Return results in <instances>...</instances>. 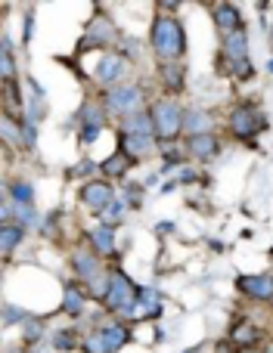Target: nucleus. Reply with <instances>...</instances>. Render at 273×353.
Returning <instances> with one entry per match:
<instances>
[{
	"label": "nucleus",
	"instance_id": "1",
	"mask_svg": "<svg viewBox=\"0 0 273 353\" xmlns=\"http://www.w3.org/2000/svg\"><path fill=\"white\" fill-rule=\"evenodd\" d=\"M149 43L162 62H180V56L187 53V34H183L180 22L171 16H158L152 22Z\"/></svg>",
	"mask_w": 273,
	"mask_h": 353
},
{
	"label": "nucleus",
	"instance_id": "2",
	"mask_svg": "<svg viewBox=\"0 0 273 353\" xmlns=\"http://www.w3.org/2000/svg\"><path fill=\"white\" fill-rule=\"evenodd\" d=\"M149 115H152V124H156V137L162 143H174L177 137L183 134V115H187V112H183L171 97L156 99Z\"/></svg>",
	"mask_w": 273,
	"mask_h": 353
},
{
	"label": "nucleus",
	"instance_id": "3",
	"mask_svg": "<svg viewBox=\"0 0 273 353\" xmlns=\"http://www.w3.org/2000/svg\"><path fill=\"white\" fill-rule=\"evenodd\" d=\"M220 56H224V72H233L236 78H252V62H249V34L245 28L224 34L220 41Z\"/></svg>",
	"mask_w": 273,
	"mask_h": 353
},
{
	"label": "nucleus",
	"instance_id": "4",
	"mask_svg": "<svg viewBox=\"0 0 273 353\" xmlns=\"http://www.w3.org/2000/svg\"><path fill=\"white\" fill-rule=\"evenodd\" d=\"M103 105H106V112H115V115H122V118L137 115V112H143V87L140 84L109 87V90L103 93Z\"/></svg>",
	"mask_w": 273,
	"mask_h": 353
},
{
	"label": "nucleus",
	"instance_id": "5",
	"mask_svg": "<svg viewBox=\"0 0 273 353\" xmlns=\"http://www.w3.org/2000/svg\"><path fill=\"white\" fill-rule=\"evenodd\" d=\"M227 128H230V134L236 137V140H252L255 134H261V130L267 128V118L261 115V109H258V105L243 103V105H236V109L230 112Z\"/></svg>",
	"mask_w": 273,
	"mask_h": 353
},
{
	"label": "nucleus",
	"instance_id": "6",
	"mask_svg": "<svg viewBox=\"0 0 273 353\" xmlns=\"http://www.w3.org/2000/svg\"><path fill=\"white\" fill-rule=\"evenodd\" d=\"M109 276H112V288H109V298H106V307H109L112 313H118V316H122V313L140 298V288L122 273V270H112Z\"/></svg>",
	"mask_w": 273,
	"mask_h": 353
},
{
	"label": "nucleus",
	"instance_id": "7",
	"mask_svg": "<svg viewBox=\"0 0 273 353\" xmlns=\"http://www.w3.org/2000/svg\"><path fill=\"white\" fill-rule=\"evenodd\" d=\"M118 41V31H115V25H112V19L109 16H93V22L87 25V31H84V37H81V50H87V47H109V43H115Z\"/></svg>",
	"mask_w": 273,
	"mask_h": 353
},
{
	"label": "nucleus",
	"instance_id": "8",
	"mask_svg": "<svg viewBox=\"0 0 273 353\" xmlns=\"http://www.w3.org/2000/svg\"><path fill=\"white\" fill-rule=\"evenodd\" d=\"M81 201H84L87 208H93V211H106V208L115 201V192H112V186L109 183H103V180H91V183H84L81 186Z\"/></svg>",
	"mask_w": 273,
	"mask_h": 353
},
{
	"label": "nucleus",
	"instance_id": "9",
	"mask_svg": "<svg viewBox=\"0 0 273 353\" xmlns=\"http://www.w3.org/2000/svg\"><path fill=\"white\" fill-rule=\"evenodd\" d=\"M236 288L243 294L255 301H273V276L270 273H261V276H239L236 279Z\"/></svg>",
	"mask_w": 273,
	"mask_h": 353
},
{
	"label": "nucleus",
	"instance_id": "10",
	"mask_svg": "<svg viewBox=\"0 0 273 353\" xmlns=\"http://www.w3.org/2000/svg\"><path fill=\"white\" fill-rule=\"evenodd\" d=\"M124 56H115V53H109V56H103L100 59V65H97V81L100 84H106V90L109 87H118L122 84V78H124Z\"/></svg>",
	"mask_w": 273,
	"mask_h": 353
},
{
	"label": "nucleus",
	"instance_id": "11",
	"mask_svg": "<svg viewBox=\"0 0 273 353\" xmlns=\"http://www.w3.org/2000/svg\"><path fill=\"white\" fill-rule=\"evenodd\" d=\"M211 128H214L211 112H205V109H187V115H183V137H187V140H193V137H202V134H211Z\"/></svg>",
	"mask_w": 273,
	"mask_h": 353
},
{
	"label": "nucleus",
	"instance_id": "12",
	"mask_svg": "<svg viewBox=\"0 0 273 353\" xmlns=\"http://www.w3.org/2000/svg\"><path fill=\"white\" fill-rule=\"evenodd\" d=\"M72 270H75V276H78L81 282H87V285H91L97 276H103V270H100V257L91 254V251H75L72 254Z\"/></svg>",
	"mask_w": 273,
	"mask_h": 353
},
{
	"label": "nucleus",
	"instance_id": "13",
	"mask_svg": "<svg viewBox=\"0 0 273 353\" xmlns=\"http://www.w3.org/2000/svg\"><path fill=\"white\" fill-rule=\"evenodd\" d=\"M28 84V103H25V121H31V124H37L44 115H47V97H44V90H41V84H37L35 78H28L25 81Z\"/></svg>",
	"mask_w": 273,
	"mask_h": 353
},
{
	"label": "nucleus",
	"instance_id": "14",
	"mask_svg": "<svg viewBox=\"0 0 273 353\" xmlns=\"http://www.w3.org/2000/svg\"><path fill=\"white\" fill-rule=\"evenodd\" d=\"M152 140L156 137H134V134H118V146H122V155H128L131 161H140L152 152Z\"/></svg>",
	"mask_w": 273,
	"mask_h": 353
},
{
	"label": "nucleus",
	"instance_id": "15",
	"mask_svg": "<svg viewBox=\"0 0 273 353\" xmlns=\"http://www.w3.org/2000/svg\"><path fill=\"white\" fill-rule=\"evenodd\" d=\"M118 134H134V137H156V124H152V115L149 112H137V115H128L122 118L118 124Z\"/></svg>",
	"mask_w": 273,
	"mask_h": 353
},
{
	"label": "nucleus",
	"instance_id": "16",
	"mask_svg": "<svg viewBox=\"0 0 273 353\" xmlns=\"http://www.w3.org/2000/svg\"><path fill=\"white\" fill-rule=\"evenodd\" d=\"M214 22H218V28L224 31V34H233V31L243 28V12L233 3H218L214 6Z\"/></svg>",
	"mask_w": 273,
	"mask_h": 353
},
{
	"label": "nucleus",
	"instance_id": "17",
	"mask_svg": "<svg viewBox=\"0 0 273 353\" xmlns=\"http://www.w3.org/2000/svg\"><path fill=\"white\" fill-rule=\"evenodd\" d=\"M230 344H236L239 350H245V347H258L261 344V329H258L255 323H236L233 325V332H230Z\"/></svg>",
	"mask_w": 273,
	"mask_h": 353
},
{
	"label": "nucleus",
	"instance_id": "18",
	"mask_svg": "<svg viewBox=\"0 0 273 353\" xmlns=\"http://www.w3.org/2000/svg\"><path fill=\"white\" fill-rule=\"evenodd\" d=\"M187 152L193 155V159H199V161H208V159H214V155L220 152V143H218V137L214 134H202V137H193V140L187 143Z\"/></svg>",
	"mask_w": 273,
	"mask_h": 353
},
{
	"label": "nucleus",
	"instance_id": "19",
	"mask_svg": "<svg viewBox=\"0 0 273 353\" xmlns=\"http://www.w3.org/2000/svg\"><path fill=\"white\" fill-rule=\"evenodd\" d=\"M91 245H93V254H115V232L112 226H103L100 223L97 230H91Z\"/></svg>",
	"mask_w": 273,
	"mask_h": 353
},
{
	"label": "nucleus",
	"instance_id": "20",
	"mask_svg": "<svg viewBox=\"0 0 273 353\" xmlns=\"http://www.w3.org/2000/svg\"><path fill=\"white\" fill-rule=\"evenodd\" d=\"M103 341H106V347H109V353H118L124 347V344L131 341V332H128V325H122V323H112V325H103Z\"/></svg>",
	"mask_w": 273,
	"mask_h": 353
},
{
	"label": "nucleus",
	"instance_id": "21",
	"mask_svg": "<svg viewBox=\"0 0 273 353\" xmlns=\"http://www.w3.org/2000/svg\"><path fill=\"white\" fill-rule=\"evenodd\" d=\"M78 121H81V128H103L106 124V105L87 99V103L81 105V112H78Z\"/></svg>",
	"mask_w": 273,
	"mask_h": 353
},
{
	"label": "nucleus",
	"instance_id": "22",
	"mask_svg": "<svg viewBox=\"0 0 273 353\" xmlns=\"http://www.w3.org/2000/svg\"><path fill=\"white\" fill-rule=\"evenodd\" d=\"M158 74H162L164 90H171V93H180L183 90V62H162Z\"/></svg>",
	"mask_w": 273,
	"mask_h": 353
},
{
	"label": "nucleus",
	"instance_id": "23",
	"mask_svg": "<svg viewBox=\"0 0 273 353\" xmlns=\"http://www.w3.org/2000/svg\"><path fill=\"white\" fill-rule=\"evenodd\" d=\"M22 236H25V226L12 223V220L10 223H0V248H3V257L12 254V248L22 242Z\"/></svg>",
	"mask_w": 273,
	"mask_h": 353
},
{
	"label": "nucleus",
	"instance_id": "24",
	"mask_svg": "<svg viewBox=\"0 0 273 353\" xmlns=\"http://www.w3.org/2000/svg\"><path fill=\"white\" fill-rule=\"evenodd\" d=\"M62 310L68 316H81L84 313V292L78 285H66V294H62Z\"/></svg>",
	"mask_w": 273,
	"mask_h": 353
},
{
	"label": "nucleus",
	"instance_id": "25",
	"mask_svg": "<svg viewBox=\"0 0 273 353\" xmlns=\"http://www.w3.org/2000/svg\"><path fill=\"white\" fill-rule=\"evenodd\" d=\"M0 78H3V84L16 78V65H12V47H10V37H6V34L0 37Z\"/></svg>",
	"mask_w": 273,
	"mask_h": 353
},
{
	"label": "nucleus",
	"instance_id": "26",
	"mask_svg": "<svg viewBox=\"0 0 273 353\" xmlns=\"http://www.w3.org/2000/svg\"><path fill=\"white\" fill-rule=\"evenodd\" d=\"M131 165H134V161H131L128 155L118 152V155H112V159H106L103 165H100V171H103L106 176H124V174H128V168H131Z\"/></svg>",
	"mask_w": 273,
	"mask_h": 353
},
{
	"label": "nucleus",
	"instance_id": "27",
	"mask_svg": "<svg viewBox=\"0 0 273 353\" xmlns=\"http://www.w3.org/2000/svg\"><path fill=\"white\" fill-rule=\"evenodd\" d=\"M10 199L16 201V205H22V208H31V201H35V189H31L28 180H16L10 186Z\"/></svg>",
	"mask_w": 273,
	"mask_h": 353
},
{
	"label": "nucleus",
	"instance_id": "28",
	"mask_svg": "<svg viewBox=\"0 0 273 353\" xmlns=\"http://www.w3.org/2000/svg\"><path fill=\"white\" fill-rule=\"evenodd\" d=\"M0 128H3V143L6 146H12L16 143L19 149H22V121H12V115H6L3 112V121H0Z\"/></svg>",
	"mask_w": 273,
	"mask_h": 353
},
{
	"label": "nucleus",
	"instance_id": "29",
	"mask_svg": "<svg viewBox=\"0 0 273 353\" xmlns=\"http://www.w3.org/2000/svg\"><path fill=\"white\" fill-rule=\"evenodd\" d=\"M100 220H103V226H118L124 220V201H112L106 211H100Z\"/></svg>",
	"mask_w": 273,
	"mask_h": 353
},
{
	"label": "nucleus",
	"instance_id": "30",
	"mask_svg": "<svg viewBox=\"0 0 273 353\" xmlns=\"http://www.w3.org/2000/svg\"><path fill=\"white\" fill-rule=\"evenodd\" d=\"M22 338H25V341H31V344L41 341V338H44V319H37V316L25 319V323H22Z\"/></svg>",
	"mask_w": 273,
	"mask_h": 353
},
{
	"label": "nucleus",
	"instance_id": "31",
	"mask_svg": "<svg viewBox=\"0 0 273 353\" xmlns=\"http://www.w3.org/2000/svg\"><path fill=\"white\" fill-rule=\"evenodd\" d=\"M53 347L56 350H75L78 347V335L72 329H56L53 332Z\"/></svg>",
	"mask_w": 273,
	"mask_h": 353
},
{
	"label": "nucleus",
	"instance_id": "32",
	"mask_svg": "<svg viewBox=\"0 0 273 353\" xmlns=\"http://www.w3.org/2000/svg\"><path fill=\"white\" fill-rule=\"evenodd\" d=\"M162 155H164V171H171V168H177L183 161V149L177 146V143H164Z\"/></svg>",
	"mask_w": 273,
	"mask_h": 353
},
{
	"label": "nucleus",
	"instance_id": "33",
	"mask_svg": "<svg viewBox=\"0 0 273 353\" xmlns=\"http://www.w3.org/2000/svg\"><path fill=\"white\" fill-rule=\"evenodd\" d=\"M81 347H84V353H109V347H106V341H103V332H91V335L84 338V344H81Z\"/></svg>",
	"mask_w": 273,
	"mask_h": 353
},
{
	"label": "nucleus",
	"instance_id": "34",
	"mask_svg": "<svg viewBox=\"0 0 273 353\" xmlns=\"http://www.w3.org/2000/svg\"><path fill=\"white\" fill-rule=\"evenodd\" d=\"M25 319H28V313H25V310H19V307H12V304L3 307V325H12V323L22 325Z\"/></svg>",
	"mask_w": 273,
	"mask_h": 353
},
{
	"label": "nucleus",
	"instance_id": "35",
	"mask_svg": "<svg viewBox=\"0 0 273 353\" xmlns=\"http://www.w3.org/2000/svg\"><path fill=\"white\" fill-rule=\"evenodd\" d=\"M35 128H37V124H31V121H25V118H22V149H35V143H37Z\"/></svg>",
	"mask_w": 273,
	"mask_h": 353
},
{
	"label": "nucleus",
	"instance_id": "36",
	"mask_svg": "<svg viewBox=\"0 0 273 353\" xmlns=\"http://www.w3.org/2000/svg\"><path fill=\"white\" fill-rule=\"evenodd\" d=\"M100 130H103V128H81V143H84V146H91V143H97Z\"/></svg>",
	"mask_w": 273,
	"mask_h": 353
},
{
	"label": "nucleus",
	"instance_id": "37",
	"mask_svg": "<svg viewBox=\"0 0 273 353\" xmlns=\"http://www.w3.org/2000/svg\"><path fill=\"white\" fill-rule=\"evenodd\" d=\"M174 180H177V186H180V183H193V180H199V174H196V171H193V168H183V171H180V174H177V176H174Z\"/></svg>",
	"mask_w": 273,
	"mask_h": 353
},
{
	"label": "nucleus",
	"instance_id": "38",
	"mask_svg": "<svg viewBox=\"0 0 273 353\" xmlns=\"http://www.w3.org/2000/svg\"><path fill=\"white\" fill-rule=\"evenodd\" d=\"M93 168H97V165H93V161H81V165L78 168H68V176H81V174H87V171H93Z\"/></svg>",
	"mask_w": 273,
	"mask_h": 353
},
{
	"label": "nucleus",
	"instance_id": "39",
	"mask_svg": "<svg viewBox=\"0 0 273 353\" xmlns=\"http://www.w3.org/2000/svg\"><path fill=\"white\" fill-rule=\"evenodd\" d=\"M239 353H273V341L258 344V347H245V350H239Z\"/></svg>",
	"mask_w": 273,
	"mask_h": 353
},
{
	"label": "nucleus",
	"instance_id": "40",
	"mask_svg": "<svg viewBox=\"0 0 273 353\" xmlns=\"http://www.w3.org/2000/svg\"><path fill=\"white\" fill-rule=\"evenodd\" d=\"M156 232H158V236H168V232H174V226H171V223H158Z\"/></svg>",
	"mask_w": 273,
	"mask_h": 353
},
{
	"label": "nucleus",
	"instance_id": "41",
	"mask_svg": "<svg viewBox=\"0 0 273 353\" xmlns=\"http://www.w3.org/2000/svg\"><path fill=\"white\" fill-rule=\"evenodd\" d=\"M6 353H25V350H6Z\"/></svg>",
	"mask_w": 273,
	"mask_h": 353
},
{
	"label": "nucleus",
	"instance_id": "42",
	"mask_svg": "<svg viewBox=\"0 0 273 353\" xmlns=\"http://www.w3.org/2000/svg\"><path fill=\"white\" fill-rule=\"evenodd\" d=\"M187 353H199V347H196V350H187Z\"/></svg>",
	"mask_w": 273,
	"mask_h": 353
},
{
	"label": "nucleus",
	"instance_id": "43",
	"mask_svg": "<svg viewBox=\"0 0 273 353\" xmlns=\"http://www.w3.org/2000/svg\"><path fill=\"white\" fill-rule=\"evenodd\" d=\"M270 72H273V59H270Z\"/></svg>",
	"mask_w": 273,
	"mask_h": 353
}]
</instances>
